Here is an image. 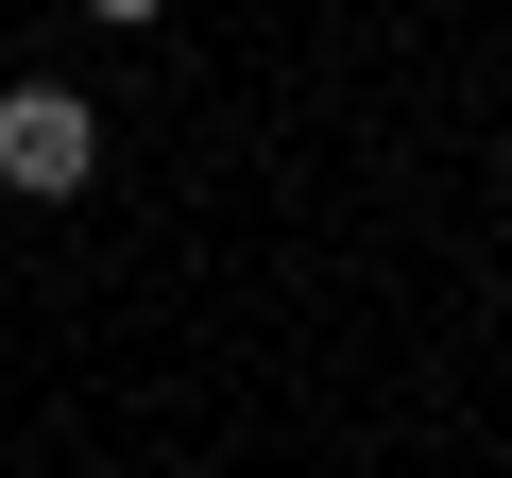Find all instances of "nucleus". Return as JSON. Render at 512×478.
Returning a JSON list of instances; mask_svg holds the SVG:
<instances>
[{
  "label": "nucleus",
  "instance_id": "obj_1",
  "mask_svg": "<svg viewBox=\"0 0 512 478\" xmlns=\"http://www.w3.org/2000/svg\"><path fill=\"white\" fill-rule=\"evenodd\" d=\"M86 171H103V120L69 86H0V188H18V205H69Z\"/></svg>",
  "mask_w": 512,
  "mask_h": 478
},
{
  "label": "nucleus",
  "instance_id": "obj_2",
  "mask_svg": "<svg viewBox=\"0 0 512 478\" xmlns=\"http://www.w3.org/2000/svg\"><path fill=\"white\" fill-rule=\"evenodd\" d=\"M86 18H154V0H86Z\"/></svg>",
  "mask_w": 512,
  "mask_h": 478
}]
</instances>
